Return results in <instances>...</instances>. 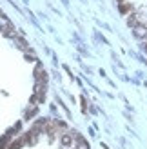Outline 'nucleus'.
<instances>
[{
    "label": "nucleus",
    "mask_w": 147,
    "mask_h": 149,
    "mask_svg": "<svg viewBox=\"0 0 147 149\" xmlns=\"http://www.w3.org/2000/svg\"><path fill=\"white\" fill-rule=\"evenodd\" d=\"M82 109H84V113H87V104H85V100H82Z\"/></svg>",
    "instance_id": "obj_6"
},
{
    "label": "nucleus",
    "mask_w": 147,
    "mask_h": 149,
    "mask_svg": "<svg viewBox=\"0 0 147 149\" xmlns=\"http://www.w3.org/2000/svg\"><path fill=\"white\" fill-rule=\"evenodd\" d=\"M127 11H129V6L123 4V6H122V13H127Z\"/></svg>",
    "instance_id": "obj_5"
},
{
    "label": "nucleus",
    "mask_w": 147,
    "mask_h": 149,
    "mask_svg": "<svg viewBox=\"0 0 147 149\" xmlns=\"http://www.w3.org/2000/svg\"><path fill=\"white\" fill-rule=\"evenodd\" d=\"M75 136H71V135H62L60 136V144L64 149H71L73 146H75V140H73Z\"/></svg>",
    "instance_id": "obj_1"
},
{
    "label": "nucleus",
    "mask_w": 147,
    "mask_h": 149,
    "mask_svg": "<svg viewBox=\"0 0 147 149\" xmlns=\"http://www.w3.org/2000/svg\"><path fill=\"white\" fill-rule=\"evenodd\" d=\"M133 33L136 35V36H140V38H147V24H140V26H136V27H133Z\"/></svg>",
    "instance_id": "obj_2"
},
{
    "label": "nucleus",
    "mask_w": 147,
    "mask_h": 149,
    "mask_svg": "<svg viewBox=\"0 0 147 149\" xmlns=\"http://www.w3.org/2000/svg\"><path fill=\"white\" fill-rule=\"evenodd\" d=\"M35 115H36V107H35V106H29L27 111H26V118H31V116H35Z\"/></svg>",
    "instance_id": "obj_4"
},
{
    "label": "nucleus",
    "mask_w": 147,
    "mask_h": 149,
    "mask_svg": "<svg viewBox=\"0 0 147 149\" xmlns=\"http://www.w3.org/2000/svg\"><path fill=\"white\" fill-rule=\"evenodd\" d=\"M24 144H26V142H24V138H15L13 142H11V146H9V149H20Z\"/></svg>",
    "instance_id": "obj_3"
}]
</instances>
